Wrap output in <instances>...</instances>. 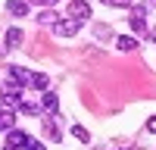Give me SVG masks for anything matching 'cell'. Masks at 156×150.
Returning <instances> with one entry per match:
<instances>
[{"label":"cell","instance_id":"obj_1","mask_svg":"<svg viewBox=\"0 0 156 150\" xmlns=\"http://www.w3.org/2000/svg\"><path fill=\"white\" fill-rule=\"evenodd\" d=\"M147 12H150V3H134L131 12H128V25H131V31L140 34V38H147Z\"/></svg>","mask_w":156,"mask_h":150},{"label":"cell","instance_id":"obj_2","mask_svg":"<svg viewBox=\"0 0 156 150\" xmlns=\"http://www.w3.org/2000/svg\"><path fill=\"white\" fill-rule=\"evenodd\" d=\"M22 91H25V88H22V84H16V81L9 78V84L0 88V100H3L9 109H19V106H22Z\"/></svg>","mask_w":156,"mask_h":150},{"label":"cell","instance_id":"obj_3","mask_svg":"<svg viewBox=\"0 0 156 150\" xmlns=\"http://www.w3.org/2000/svg\"><path fill=\"white\" fill-rule=\"evenodd\" d=\"M81 25H84V22H78V19H69V16H66V19H59V22L53 25V34H56V38H75L78 31H81Z\"/></svg>","mask_w":156,"mask_h":150},{"label":"cell","instance_id":"obj_4","mask_svg":"<svg viewBox=\"0 0 156 150\" xmlns=\"http://www.w3.org/2000/svg\"><path fill=\"white\" fill-rule=\"evenodd\" d=\"M66 16L69 19H78V22H87L90 19V3H87V0H69Z\"/></svg>","mask_w":156,"mask_h":150},{"label":"cell","instance_id":"obj_5","mask_svg":"<svg viewBox=\"0 0 156 150\" xmlns=\"http://www.w3.org/2000/svg\"><path fill=\"white\" fill-rule=\"evenodd\" d=\"M28 144H31V134H25L19 128H9L6 131V147H12V150H28Z\"/></svg>","mask_w":156,"mask_h":150},{"label":"cell","instance_id":"obj_6","mask_svg":"<svg viewBox=\"0 0 156 150\" xmlns=\"http://www.w3.org/2000/svg\"><path fill=\"white\" fill-rule=\"evenodd\" d=\"M31 75H34V72L22 69V66H9V78L16 81V84H22V88H31Z\"/></svg>","mask_w":156,"mask_h":150},{"label":"cell","instance_id":"obj_7","mask_svg":"<svg viewBox=\"0 0 156 150\" xmlns=\"http://www.w3.org/2000/svg\"><path fill=\"white\" fill-rule=\"evenodd\" d=\"M6 12L12 19H25L28 16V0H6Z\"/></svg>","mask_w":156,"mask_h":150},{"label":"cell","instance_id":"obj_8","mask_svg":"<svg viewBox=\"0 0 156 150\" xmlns=\"http://www.w3.org/2000/svg\"><path fill=\"white\" fill-rule=\"evenodd\" d=\"M3 41H6L3 47H6V50H12V47H19V44L25 41V31L19 28V25H12V28H6V38H3Z\"/></svg>","mask_w":156,"mask_h":150},{"label":"cell","instance_id":"obj_9","mask_svg":"<svg viewBox=\"0 0 156 150\" xmlns=\"http://www.w3.org/2000/svg\"><path fill=\"white\" fill-rule=\"evenodd\" d=\"M41 109L47 112V116H56V109H59V97L50 94V91H44V94H41Z\"/></svg>","mask_w":156,"mask_h":150},{"label":"cell","instance_id":"obj_10","mask_svg":"<svg viewBox=\"0 0 156 150\" xmlns=\"http://www.w3.org/2000/svg\"><path fill=\"white\" fill-rule=\"evenodd\" d=\"M137 38L134 34H119V38H115V47H119L122 50V53H131V50H137Z\"/></svg>","mask_w":156,"mask_h":150},{"label":"cell","instance_id":"obj_11","mask_svg":"<svg viewBox=\"0 0 156 150\" xmlns=\"http://www.w3.org/2000/svg\"><path fill=\"white\" fill-rule=\"evenodd\" d=\"M9 128H16V112L9 106H3L0 109V131H9Z\"/></svg>","mask_w":156,"mask_h":150},{"label":"cell","instance_id":"obj_12","mask_svg":"<svg viewBox=\"0 0 156 150\" xmlns=\"http://www.w3.org/2000/svg\"><path fill=\"white\" fill-rule=\"evenodd\" d=\"M37 22H41V25H50V28H53V25L59 22V16L53 12V6H44L41 12H37Z\"/></svg>","mask_w":156,"mask_h":150},{"label":"cell","instance_id":"obj_13","mask_svg":"<svg viewBox=\"0 0 156 150\" xmlns=\"http://www.w3.org/2000/svg\"><path fill=\"white\" fill-rule=\"evenodd\" d=\"M31 88H34V91H47V88H50V78H47L44 72H34V75H31Z\"/></svg>","mask_w":156,"mask_h":150},{"label":"cell","instance_id":"obj_14","mask_svg":"<svg viewBox=\"0 0 156 150\" xmlns=\"http://www.w3.org/2000/svg\"><path fill=\"white\" fill-rule=\"evenodd\" d=\"M72 138H78L81 144H90V134H87V128H81V125H72Z\"/></svg>","mask_w":156,"mask_h":150},{"label":"cell","instance_id":"obj_15","mask_svg":"<svg viewBox=\"0 0 156 150\" xmlns=\"http://www.w3.org/2000/svg\"><path fill=\"white\" fill-rule=\"evenodd\" d=\"M94 38H97V41H109L112 31L106 28V25H94Z\"/></svg>","mask_w":156,"mask_h":150},{"label":"cell","instance_id":"obj_16","mask_svg":"<svg viewBox=\"0 0 156 150\" xmlns=\"http://www.w3.org/2000/svg\"><path fill=\"white\" fill-rule=\"evenodd\" d=\"M106 6H119V9H131L134 6V0H103Z\"/></svg>","mask_w":156,"mask_h":150},{"label":"cell","instance_id":"obj_17","mask_svg":"<svg viewBox=\"0 0 156 150\" xmlns=\"http://www.w3.org/2000/svg\"><path fill=\"white\" fill-rule=\"evenodd\" d=\"M44 131H47L50 138H53V141L59 138V131H56V125H53V119H44Z\"/></svg>","mask_w":156,"mask_h":150},{"label":"cell","instance_id":"obj_18","mask_svg":"<svg viewBox=\"0 0 156 150\" xmlns=\"http://www.w3.org/2000/svg\"><path fill=\"white\" fill-rule=\"evenodd\" d=\"M19 109H22V112H28V116H37V112H41V106H34V103H22Z\"/></svg>","mask_w":156,"mask_h":150},{"label":"cell","instance_id":"obj_19","mask_svg":"<svg viewBox=\"0 0 156 150\" xmlns=\"http://www.w3.org/2000/svg\"><path fill=\"white\" fill-rule=\"evenodd\" d=\"M31 3H37V6H56L59 0H31Z\"/></svg>","mask_w":156,"mask_h":150},{"label":"cell","instance_id":"obj_20","mask_svg":"<svg viewBox=\"0 0 156 150\" xmlns=\"http://www.w3.org/2000/svg\"><path fill=\"white\" fill-rule=\"evenodd\" d=\"M28 150H47V147H44L41 141H34V138H31V144H28Z\"/></svg>","mask_w":156,"mask_h":150},{"label":"cell","instance_id":"obj_21","mask_svg":"<svg viewBox=\"0 0 156 150\" xmlns=\"http://www.w3.org/2000/svg\"><path fill=\"white\" fill-rule=\"evenodd\" d=\"M147 131H150V134H156V116H150V122H147Z\"/></svg>","mask_w":156,"mask_h":150},{"label":"cell","instance_id":"obj_22","mask_svg":"<svg viewBox=\"0 0 156 150\" xmlns=\"http://www.w3.org/2000/svg\"><path fill=\"white\" fill-rule=\"evenodd\" d=\"M147 38H150V41H153V44H156V25H153V28H150V31H147Z\"/></svg>","mask_w":156,"mask_h":150},{"label":"cell","instance_id":"obj_23","mask_svg":"<svg viewBox=\"0 0 156 150\" xmlns=\"http://www.w3.org/2000/svg\"><path fill=\"white\" fill-rule=\"evenodd\" d=\"M3 106H6V103H3V100H0V109H3Z\"/></svg>","mask_w":156,"mask_h":150},{"label":"cell","instance_id":"obj_24","mask_svg":"<svg viewBox=\"0 0 156 150\" xmlns=\"http://www.w3.org/2000/svg\"><path fill=\"white\" fill-rule=\"evenodd\" d=\"M147 3H150V6H153V3H156V0H147Z\"/></svg>","mask_w":156,"mask_h":150}]
</instances>
